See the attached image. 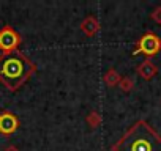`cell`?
I'll return each mask as SVG.
<instances>
[{
	"label": "cell",
	"mask_w": 161,
	"mask_h": 151,
	"mask_svg": "<svg viewBox=\"0 0 161 151\" xmlns=\"http://www.w3.org/2000/svg\"><path fill=\"white\" fill-rule=\"evenodd\" d=\"M112 151H161V137L145 121H137L114 145Z\"/></svg>",
	"instance_id": "obj_1"
},
{
	"label": "cell",
	"mask_w": 161,
	"mask_h": 151,
	"mask_svg": "<svg viewBox=\"0 0 161 151\" xmlns=\"http://www.w3.org/2000/svg\"><path fill=\"white\" fill-rule=\"evenodd\" d=\"M33 71V65L19 52H10L0 58V81L10 90H16Z\"/></svg>",
	"instance_id": "obj_2"
},
{
	"label": "cell",
	"mask_w": 161,
	"mask_h": 151,
	"mask_svg": "<svg viewBox=\"0 0 161 151\" xmlns=\"http://www.w3.org/2000/svg\"><path fill=\"white\" fill-rule=\"evenodd\" d=\"M161 47V41L155 36V35H145L142 36V39L139 41L137 50L136 52H144V54H155L158 52Z\"/></svg>",
	"instance_id": "obj_3"
},
{
	"label": "cell",
	"mask_w": 161,
	"mask_h": 151,
	"mask_svg": "<svg viewBox=\"0 0 161 151\" xmlns=\"http://www.w3.org/2000/svg\"><path fill=\"white\" fill-rule=\"evenodd\" d=\"M18 41H19V38L11 29H5V30L0 32V49L2 50L10 52L11 49L16 47Z\"/></svg>",
	"instance_id": "obj_4"
},
{
	"label": "cell",
	"mask_w": 161,
	"mask_h": 151,
	"mask_svg": "<svg viewBox=\"0 0 161 151\" xmlns=\"http://www.w3.org/2000/svg\"><path fill=\"white\" fill-rule=\"evenodd\" d=\"M18 128V120L11 113H0V132L11 134Z\"/></svg>",
	"instance_id": "obj_5"
}]
</instances>
